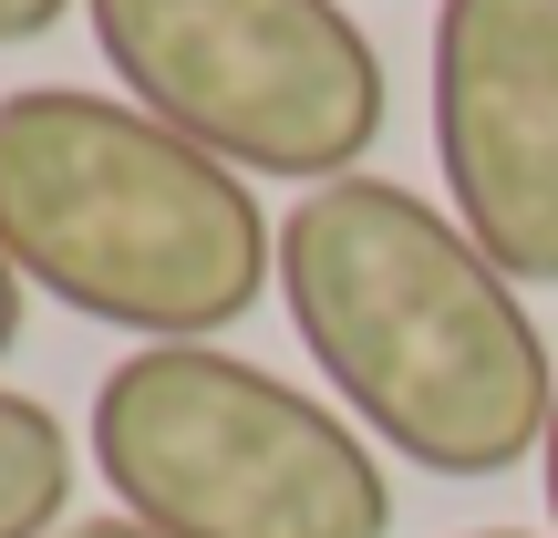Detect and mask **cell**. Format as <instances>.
Returning a JSON list of instances; mask_svg holds the SVG:
<instances>
[{
	"label": "cell",
	"mask_w": 558,
	"mask_h": 538,
	"mask_svg": "<svg viewBox=\"0 0 558 538\" xmlns=\"http://www.w3.org/2000/svg\"><path fill=\"white\" fill-rule=\"evenodd\" d=\"M279 300L373 445L424 477H507L548 445L558 362L518 279L393 177L300 187L279 218Z\"/></svg>",
	"instance_id": "cell-1"
},
{
	"label": "cell",
	"mask_w": 558,
	"mask_h": 538,
	"mask_svg": "<svg viewBox=\"0 0 558 538\" xmlns=\"http://www.w3.org/2000/svg\"><path fill=\"white\" fill-rule=\"evenodd\" d=\"M0 249L21 290L135 342H218L279 279V239L239 166L124 94H0Z\"/></svg>",
	"instance_id": "cell-2"
},
{
	"label": "cell",
	"mask_w": 558,
	"mask_h": 538,
	"mask_svg": "<svg viewBox=\"0 0 558 538\" xmlns=\"http://www.w3.org/2000/svg\"><path fill=\"white\" fill-rule=\"evenodd\" d=\"M83 456L156 538H393V477L362 425L218 342H135L94 383Z\"/></svg>",
	"instance_id": "cell-3"
},
{
	"label": "cell",
	"mask_w": 558,
	"mask_h": 538,
	"mask_svg": "<svg viewBox=\"0 0 558 538\" xmlns=\"http://www.w3.org/2000/svg\"><path fill=\"white\" fill-rule=\"evenodd\" d=\"M124 104L239 177L331 187L383 135V52L341 0H83Z\"/></svg>",
	"instance_id": "cell-4"
},
{
	"label": "cell",
	"mask_w": 558,
	"mask_h": 538,
	"mask_svg": "<svg viewBox=\"0 0 558 538\" xmlns=\"http://www.w3.org/2000/svg\"><path fill=\"white\" fill-rule=\"evenodd\" d=\"M435 166L465 239L558 290V0H435Z\"/></svg>",
	"instance_id": "cell-5"
},
{
	"label": "cell",
	"mask_w": 558,
	"mask_h": 538,
	"mask_svg": "<svg viewBox=\"0 0 558 538\" xmlns=\"http://www.w3.org/2000/svg\"><path fill=\"white\" fill-rule=\"evenodd\" d=\"M73 435L52 404L0 383V538H62L73 518Z\"/></svg>",
	"instance_id": "cell-6"
},
{
	"label": "cell",
	"mask_w": 558,
	"mask_h": 538,
	"mask_svg": "<svg viewBox=\"0 0 558 538\" xmlns=\"http://www.w3.org/2000/svg\"><path fill=\"white\" fill-rule=\"evenodd\" d=\"M62 11H73V0H0V52H11V41H41Z\"/></svg>",
	"instance_id": "cell-7"
},
{
	"label": "cell",
	"mask_w": 558,
	"mask_h": 538,
	"mask_svg": "<svg viewBox=\"0 0 558 538\" xmlns=\"http://www.w3.org/2000/svg\"><path fill=\"white\" fill-rule=\"evenodd\" d=\"M11 342H21V270H11V249H0V362H11Z\"/></svg>",
	"instance_id": "cell-8"
},
{
	"label": "cell",
	"mask_w": 558,
	"mask_h": 538,
	"mask_svg": "<svg viewBox=\"0 0 558 538\" xmlns=\"http://www.w3.org/2000/svg\"><path fill=\"white\" fill-rule=\"evenodd\" d=\"M62 538H156V528H135V518H124V507H114V518H73Z\"/></svg>",
	"instance_id": "cell-9"
},
{
	"label": "cell",
	"mask_w": 558,
	"mask_h": 538,
	"mask_svg": "<svg viewBox=\"0 0 558 538\" xmlns=\"http://www.w3.org/2000/svg\"><path fill=\"white\" fill-rule=\"evenodd\" d=\"M538 477H548V528H558V415H548V445H538Z\"/></svg>",
	"instance_id": "cell-10"
},
{
	"label": "cell",
	"mask_w": 558,
	"mask_h": 538,
	"mask_svg": "<svg viewBox=\"0 0 558 538\" xmlns=\"http://www.w3.org/2000/svg\"><path fill=\"white\" fill-rule=\"evenodd\" d=\"M476 538H527V528H476Z\"/></svg>",
	"instance_id": "cell-11"
}]
</instances>
